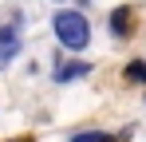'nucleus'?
Masks as SVG:
<instances>
[{
	"mask_svg": "<svg viewBox=\"0 0 146 142\" xmlns=\"http://www.w3.org/2000/svg\"><path fill=\"white\" fill-rule=\"evenodd\" d=\"M51 28H55L59 44L71 47V51H83V47H87V40H91V24H87V16H83V12H59V16L51 20Z\"/></svg>",
	"mask_w": 146,
	"mask_h": 142,
	"instance_id": "1",
	"label": "nucleus"
},
{
	"mask_svg": "<svg viewBox=\"0 0 146 142\" xmlns=\"http://www.w3.org/2000/svg\"><path fill=\"white\" fill-rule=\"evenodd\" d=\"M87 71H91V63H59L55 67V79L59 83H71V79H83Z\"/></svg>",
	"mask_w": 146,
	"mask_h": 142,
	"instance_id": "2",
	"label": "nucleus"
},
{
	"mask_svg": "<svg viewBox=\"0 0 146 142\" xmlns=\"http://www.w3.org/2000/svg\"><path fill=\"white\" fill-rule=\"evenodd\" d=\"M111 32H119V36H130V8H119V12H111Z\"/></svg>",
	"mask_w": 146,
	"mask_h": 142,
	"instance_id": "3",
	"label": "nucleus"
},
{
	"mask_svg": "<svg viewBox=\"0 0 146 142\" xmlns=\"http://www.w3.org/2000/svg\"><path fill=\"white\" fill-rule=\"evenodd\" d=\"M130 83H146V63L142 59H134V63H126V71H122Z\"/></svg>",
	"mask_w": 146,
	"mask_h": 142,
	"instance_id": "4",
	"label": "nucleus"
},
{
	"mask_svg": "<svg viewBox=\"0 0 146 142\" xmlns=\"http://www.w3.org/2000/svg\"><path fill=\"white\" fill-rule=\"evenodd\" d=\"M71 142H115L111 134H99V130H91V134H75Z\"/></svg>",
	"mask_w": 146,
	"mask_h": 142,
	"instance_id": "5",
	"label": "nucleus"
},
{
	"mask_svg": "<svg viewBox=\"0 0 146 142\" xmlns=\"http://www.w3.org/2000/svg\"><path fill=\"white\" fill-rule=\"evenodd\" d=\"M0 63H4V55H0Z\"/></svg>",
	"mask_w": 146,
	"mask_h": 142,
	"instance_id": "6",
	"label": "nucleus"
}]
</instances>
